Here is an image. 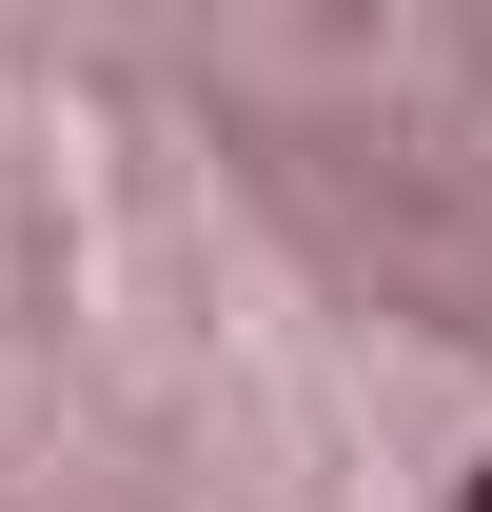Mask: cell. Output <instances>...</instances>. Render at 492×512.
Masks as SVG:
<instances>
[{"label":"cell","instance_id":"6da1fadb","mask_svg":"<svg viewBox=\"0 0 492 512\" xmlns=\"http://www.w3.org/2000/svg\"><path fill=\"white\" fill-rule=\"evenodd\" d=\"M473 512H492V493H473Z\"/></svg>","mask_w":492,"mask_h":512}]
</instances>
